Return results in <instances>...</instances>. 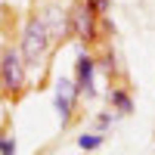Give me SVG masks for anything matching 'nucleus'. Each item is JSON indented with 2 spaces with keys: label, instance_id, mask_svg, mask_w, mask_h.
I'll use <instances>...</instances> for the list:
<instances>
[{
  "label": "nucleus",
  "instance_id": "f257e3e1",
  "mask_svg": "<svg viewBox=\"0 0 155 155\" xmlns=\"http://www.w3.org/2000/svg\"><path fill=\"white\" fill-rule=\"evenodd\" d=\"M50 37H47V28H44V22L41 16H28L22 25V34H19V53H22V62H25V68H41V62L47 59L50 53Z\"/></svg>",
  "mask_w": 155,
  "mask_h": 155
},
{
  "label": "nucleus",
  "instance_id": "f03ea898",
  "mask_svg": "<svg viewBox=\"0 0 155 155\" xmlns=\"http://www.w3.org/2000/svg\"><path fill=\"white\" fill-rule=\"evenodd\" d=\"M28 87V68L22 62L19 47H0V90L3 96L16 99Z\"/></svg>",
  "mask_w": 155,
  "mask_h": 155
},
{
  "label": "nucleus",
  "instance_id": "7ed1b4c3",
  "mask_svg": "<svg viewBox=\"0 0 155 155\" xmlns=\"http://www.w3.org/2000/svg\"><path fill=\"white\" fill-rule=\"evenodd\" d=\"M96 6H93V0H84V3H74L68 9V28L71 34L78 37L81 44H93L96 37H99V28H96Z\"/></svg>",
  "mask_w": 155,
  "mask_h": 155
},
{
  "label": "nucleus",
  "instance_id": "20e7f679",
  "mask_svg": "<svg viewBox=\"0 0 155 155\" xmlns=\"http://www.w3.org/2000/svg\"><path fill=\"white\" fill-rule=\"evenodd\" d=\"M78 96H81V93H78V87H74L71 78H59V81H56V90H53V109H56V115H59L62 127L71 124L74 109H78Z\"/></svg>",
  "mask_w": 155,
  "mask_h": 155
},
{
  "label": "nucleus",
  "instance_id": "39448f33",
  "mask_svg": "<svg viewBox=\"0 0 155 155\" xmlns=\"http://www.w3.org/2000/svg\"><path fill=\"white\" fill-rule=\"evenodd\" d=\"M74 87L81 96H96V59L87 50H78V62H74Z\"/></svg>",
  "mask_w": 155,
  "mask_h": 155
},
{
  "label": "nucleus",
  "instance_id": "423d86ee",
  "mask_svg": "<svg viewBox=\"0 0 155 155\" xmlns=\"http://www.w3.org/2000/svg\"><path fill=\"white\" fill-rule=\"evenodd\" d=\"M41 22H44V28H47L50 44H62V41L71 34V28H68V16H65V12H62L56 3L47 6V9L41 12Z\"/></svg>",
  "mask_w": 155,
  "mask_h": 155
},
{
  "label": "nucleus",
  "instance_id": "0eeeda50",
  "mask_svg": "<svg viewBox=\"0 0 155 155\" xmlns=\"http://www.w3.org/2000/svg\"><path fill=\"white\" fill-rule=\"evenodd\" d=\"M109 102H112L115 115H130L134 112V96H130V90H124V87H112L109 90Z\"/></svg>",
  "mask_w": 155,
  "mask_h": 155
},
{
  "label": "nucleus",
  "instance_id": "6e6552de",
  "mask_svg": "<svg viewBox=\"0 0 155 155\" xmlns=\"http://www.w3.org/2000/svg\"><path fill=\"white\" fill-rule=\"evenodd\" d=\"M102 143H106V134H81L78 137V149H84V152H96Z\"/></svg>",
  "mask_w": 155,
  "mask_h": 155
},
{
  "label": "nucleus",
  "instance_id": "1a4fd4ad",
  "mask_svg": "<svg viewBox=\"0 0 155 155\" xmlns=\"http://www.w3.org/2000/svg\"><path fill=\"white\" fill-rule=\"evenodd\" d=\"M0 155H19V146H16V137L0 130Z\"/></svg>",
  "mask_w": 155,
  "mask_h": 155
},
{
  "label": "nucleus",
  "instance_id": "9d476101",
  "mask_svg": "<svg viewBox=\"0 0 155 155\" xmlns=\"http://www.w3.org/2000/svg\"><path fill=\"white\" fill-rule=\"evenodd\" d=\"M93 124H96V134H106V130H109V127L115 124V112H99Z\"/></svg>",
  "mask_w": 155,
  "mask_h": 155
},
{
  "label": "nucleus",
  "instance_id": "9b49d317",
  "mask_svg": "<svg viewBox=\"0 0 155 155\" xmlns=\"http://www.w3.org/2000/svg\"><path fill=\"white\" fill-rule=\"evenodd\" d=\"M93 6H96V12L102 16V12H109V9H112V0H93Z\"/></svg>",
  "mask_w": 155,
  "mask_h": 155
},
{
  "label": "nucleus",
  "instance_id": "f8f14e48",
  "mask_svg": "<svg viewBox=\"0 0 155 155\" xmlns=\"http://www.w3.org/2000/svg\"><path fill=\"white\" fill-rule=\"evenodd\" d=\"M102 68H109V71H112V68H115V53H109V56H106V59H102Z\"/></svg>",
  "mask_w": 155,
  "mask_h": 155
}]
</instances>
